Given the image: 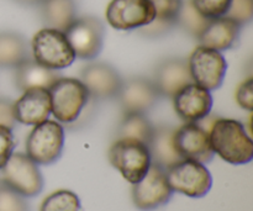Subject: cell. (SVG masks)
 Instances as JSON below:
<instances>
[{
  "label": "cell",
  "instance_id": "obj_32",
  "mask_svg": "<svg viewBox=\"0 0 253 211\" xmlns=\"http://www.w3.org/2000/svg\"><path fill=\"white\" fill-rule=\"evenodd\" d=\"M12 106H14V103L9 99H0V125L1 126L14 128L16 121L12 113Z\"/></svg>",
  "mask_w": 253,
  "mask_h": 211
},
{
  "label": "cell",
  "instance_id": "obj_14",
  "mask_svg": "<svg viewBox=\"0 0 253 211\" xmlns=\"http://www.w3.org/2000/svg\"><path fill=\"white\" fill-rule=\"evenodd\" d=\"M119 103L125 113L146 114L160 100L153 81L142 77H135L123 82L118 96Z\"/></svg>",
  "mask_w": 253,
  "mask_h": 211
},
{
  "label": "cell",
  "instance_id": "obj_16",
  "mask_svg": "<svg viewBox=\"0 0 253 211\" xmlns=\"http://www.w3.org/2000/svg\"><path fill=\"white\" fill-rule=\"evenodd\" d=\"M15 121L24 125H39L51 115V98L47 89L25 90L12 106Z\"/></svg>",
  "mask_w": 253,
  "mask_h": 211
},
{
  "label": "cell",
  "instance_id": "obj_2",
  "mask_svg": "<svg viewBox=\"0 0 253 211\" xmlns=\"http://www.w3.org/2000/svg\"><path fill=\"white\" fill-rule=\"evenodd\" d=\"M109 161L131 184L140 182L152 163L147 145L132 138H118L109 150Z\"/></svg>",
  "mask_w": 253,
  "mask_h": 211
},
{
  "label": "cell",
  "instance_id": "obj_25",
  "mask_svg": "<svg viewBox=\"0 0 253 211\" xmlns=\"http://www.w3.org/2000/svg\"><path fill=\"white\" fill-rule=\"evenodd\" d=\"M209 21L210 20L197 11L190 0H183L177 16V26H180L187 34L198 39Z\"/></svg>",
  "mask_w": 253,
  "mask_h": 211
},
{
  "label": "cell",
  "instance_id": "obj_30",
  "mask_svg": "<svg viewBox=\"0 0 253 211\" xmlns=\"http://www.w3.org/2000/svg\"><path fill=\"white\" fill-rule=\"evenodd\" d=\"M15 138L12 128L0 125V169L6 165L9 158L14 153Z\"/></svg>",
  "mask_w": 253,
  "mask_h": 211
},
{
  "label": "cell",
  "instance_id": "obj_24",
  "mask_svg": "<svg viewBox=\"0 0 253 211\" xmlns=\"http://www.w3.org/2000/svg\"><path fill=\"white\" fill-rule=\"evenodd\" d=\"M155 126L145 114L125 113L118 130V138H132L148 145Z\"/></svg>",
  "mask_w": 253,
  "mask_h": 211
},
{
  "label": "cell",
  "instance_id": "obj_15",
  "mask_svg": "<svg viewBox=\"0 0 253 211\" xmlns=\"http://www.w3.org/2000/svg\"><path fill=\"white\" fill-rule=\"evenodd\" d=\"M173 106L182 120L199 123L211 111V93L198 84L190 83L173 96Z\"/></svg>",
  "mask_w": 253,
  "mask_h": 211
},
{
  "label": "cell",
  "instance_id": "obj_10",
  "mask_svg": "<svg viewBox=\"0 0 253 211\" xmlns=\"http://www.w3.org/2000/svg\"><path fill=\"white\" fill-rule=\"evenodd\" d=\"M132 185L133 204L142 211L163 207L169 202L173 193L167 182L166 170L155 163H151L145 177Z\"/></svg>",
  "mask_w": 253,
  "mask_h": 211
},
{
  "label": "cell",
  "instance_id": "obj_28",
  "mask_svg": "<svg viewBox=\"0 0 253 211\" xmlns=\"http://www.w3.org/2000/svg\"><path fill=\"white\" fill-rule=\"evenodd\" d=\"M225 16L234 20L241 27L250 24L253 17V0H231Z\"/></svg>",
  "mask_w": 253,
  "mask_h": 211
},
{
  "label": "cell",
  "instance_id": "obj_11",
  "mask_svg": "<svg viewBox=\"0 0 253 211\" xmlns=\"http://www.w3.org/2000/svg\"><path fill=\"white\" fill-rule=\"evenodd\" d=\"M156 17L151 0H111L106 9V21L121 31L141 29Z\"/></svg>",
  "mask_w": 253,
  "mask_h": 211
},
{
  "label": "cell",
  "instance_id": "obj_26",
  "mask_svg": "<svg viewBox=\"0 0 253 211\" xmlns=\"http://www.w3.org/2000/svg\"><path fill=\"white\" fill-rule=\"evenodd\" d=\"M40 211H82L81 200L71 190H57L43 200Z\"/></svg>",
  "mask_w": 253,
  "mask_h": 211
},
{
  "label": "cell",
  "instance_id": "obj_19",
  "mask_svg": "<svg viewBox=\"0 0 253 211\" xmlns=\"http://www.w3.org/2000/svg\"><path fill=\"white\" fill-rule=\"evenodd\" d=\"M174 132L175 128L169 125L156 126L147 145L152 163L165 170L183 160L174 146Z\"/></svg>",
  "mask_w": 253,
  "mask_h": 211
},
{
  "label": "cell",
  "instance_id": "obj_23",
  "mask_svg": "<svg viewBox=\"0 0 253 211\" xmlns=\"http://www.w3.org/2000/svg\"><path fill=\"white\" fill-rule=\"evenodd\" d=\"M29 58V47L16 32H0V68L17 67Z\"/></svg>",
  "mask_w": 253,
  "mask_h": 211
},
{
  "label": "cell",
  "instance_id": "obj_3",
  "mask_svg": "<svg viewBox=\"0 0 253 211\" xmlns=\"http://www.w3.org/2000/svg\"><path fill=\"white\" fill-rule=\"evenodd\" d=\"M51 114L57 121L72 124L79 118L86 105L89 93L81 79L59 78L48 89Z\"/></svg>",
  "mask_w": 253,
  "mask_h": 211
},
{
  "label": "cell",
  "instance_id": "obj_20",
  "mask_svg": "<svg viewBox=\"0 0 253 211\" xmlns=\"http://www.w3.org/2000/svg\"><path fill=\"white\" fill-rule=\"evenodd\" d=\"M15 68H16L15 83L21 91L34 88H42L48 90L49 86L61 78L58 71L46 68L37 63L35 59H25Z\"/></svg>",
  "mask_w": 253,
  "mask_h": 211
},
{
  "label": "cell",
  "instance_id": "obj_21",
  "mask_svg": "<svg viewBox=\"0 0 253 211\" xmlns=\"http://www.w3.org/2000/svg\"><path fill=\"white\" fill-rule=\"evenodd\" d=\"M155 6L156 17L152 22L141 27L140 34L150 39H157L169 34L177 27V16L183 0H151Z\"/></svg>",
  "mask_w": 253,
  "mask_h": 211
},
{
  "label": "cell",
  "instance_id": "obj_17",
  "mask_svg": "<svg viewBox=\"0 0 253 211\" xmlns=\"http://www.w3.org/2000/svg\"><path fill=\"white\" fill-rule=\"evenodd\" d=\"M153 83L161 96L173 98L180 89L194 83L190 76L188 61L183 58H169L161 62L155 69Z\"/></svg>",
  "mask_w": 253,
  "mask_h": 211
},
{
  "label": "cell",
  "instance_id": "obj_13",
  "mask_svg": "<svg viewBox=\"0 0 253 211\" xmlns=\"http://www.w3.org/2000/svg\"><path fill=\"white\" fill-rule=\"evenodd\" d=\"M81 81L85 85L89 96L98 100L116 98L124 82L115 68L101 62L85 66L82 71Z\"/></svg>",
  "mask_w": 253,
  "mask_h": 211
},
{
  "label": "cell",
  "instance_id": "obj_18",
  "mask_svg": "<svg viewBox=\"0 0 253 211\" xmlns=\"http://www.w3.org/2000/svg\"><path fill=\"white\" fill-rule=\"evenodd\" d=\"M241 34V26L226 16L210 20L198 40L200 46L215 51H226L237 43Z\"/></svg>",
  "mask_w": 253,
  "mask_h": 211
},
{
  "label": "cell",
  "instance_id": "obj_4",
  "mask_svg": "<svg viewBox=\"0 0 253 211\" xmlns=\"http://www.w3.org/2000/svg\"><path fill=\"white\" fill-rule=\"evenodd\" d=\"M31 47L35 61L54 71L67 68L76 59V54L66 35L59 30L49 27L40 30L32 39Z\"/></svg>",
  "mask_w": 253,
  "mask_h": 211
},
{
  "label": "cell",
  "instance_id": "obj_27",
  "mask_svg": "<svg viewBox=\"0 0 253 211\" xmlns=\"http://www.w3.org/2000/svg\"><path fill=\"white\" fill-rule=\"evenodd\" d=\"M199 14L208 20L219 19L226 15L231 0H190Z\"/></svg>",
  "mask_w": 253,
  "mask_h": 211
},
{
  "label": "cell",
  "instance_id": "obj_6",
  "mask_svg": "<svg viewBox=\"0 0 253 211\" xmlns=\"http://www.w3.org/2000/svg\"><path fill=\"white\" fill-rule=\"evenodd\" d=\"M64 146V128L54 120L35 125L26 140V155L36 165H52L62 155Z\"/></svg>",
  "mask_w": 253,
  "mask_h": 211
},
{
  "label": "cell",
  "instance_id": "obj_9",
  "mask_svg": "<svg viewBox=\"0 0 253 211\" xmlns=\"http://www.w3.org/2000/svg\"><path fill=\"white\" fill-rule=\"evenodd\" d=\"M76 57L93 59L103 49L105 27L95 16L77 17L64 31Z\"/></svg>",
  "mask_w": 253,
  "mask_h": 211
},
{
  "label": "cell",
  "instance_id": "obj_5",
  "mask_svg": "<svg viewBox=\"0 0 253 211\" xmlns=\"http://www.w3.org/2000/svg\"><path fill=\"white\" fill-rule=\"evenodd\" d=\"M166 177L172 192L189 198H203L209 193L212 178L203 163L183 158L166 169Z\"/></svg>",
  "mask_w": 253,
  "mask_h": 211
},
{
  "label": "cell",
  "instance_id": "obj_8",
  "mask_svg": "<svg viewBox=\"0 0 253 211\" xmlns=\"http://www.w3.org/2000/svg\"><path fill=\"white\" fill-rule=\"evenodd\" d=\"M188 66L193 82L209 91L216 90L224 83L227 62L221 52L198 46L190 54Z\"/></svg>",
  "mask_w": 253,
  "mask_h": 211
},
{
  "label": "cell",
  "instance_id": "obj_31",
  "mask_svg": "<svg viewBox=\"0 0 253 211\" xmlns=\"http://www.w3.org/2000/svg\"><path fill=\"white\" fill-rule=\"evenodd\" d=\"M236 101L242 109L252 111L253 109V79L249 78L241 83L236 91Z\"/></svg>",
  "mask_w": 253,
  "mask_h": 211
},
{
  "label": "cell",
  "instance_id": "obj_1",
  "mask_svg": "<svg viewBox=\"0 0 253 211\" xmlns=\"http://www.w3.org/2000/svg\"><path fill=\"white\" fill-rule=\"evenodd\" d=\"M214 153L231 165H246L253 158V142L246 128L234 119H216L209 130Z\"/></svg>",
  "mask_w": 253,
  "mask_h": 211
},
{
  "label": "cell",
  "instance_id": "obj_33",
  "mask_svg": "<svg viewBox=\"0 0 253 211\" xmlns=\"http://www.w3.org/2000/svg\"><path fill=\"white\" fill-rule=\"evenodd\" d=\"M15 1L22 5H40L42 0H15Z\"/></svg>",
  "mask_w": 253,
  "mask_h": 211
},
{
  "label": "cell",
  "instance_id": "obj_22",
  "mask_svg": "<svg viewBox=\"0 0 253 211\" xmlns=\"http://www.w3.org/2000/svg\"><path fill=\"white\" fill-rule=\"evenodd\" d=\"M41 16L46 27L66 31L77 19L74 0H42Z\"/></svg>",
  "mask_w": 253,
  "mask_h": 211
},
{
  "label": "cell",
  "instance_id": "obj_7",
  "mask_svg": "<svg viewBox=\"0 0 253 211\" xmlns=\"http://www.w3.org/2000/svg\"><path fill=\"white\" fill-rule=\"evenodd\" d=\"M0 170L2 184L24 198L36 197L43 188L39 166L26 153H12Z\"/></svg>",
  "mask_w": 253,
  "mask_h": 211
},
{
  "label": "cell",
  "instance_id": "obj_29",
  "mask_svg": "<svg viewBox=\"0 0 253 211\" xmlns=\"http://www.w3.org/2000/svg\"><path fill=\"white\" fill-rule=\"evenodd\" d=\"M0 211H29L24 197L5 184L0 185Z\"/></svg>",
  "mask_w": 253,
  "mask_h": 211
},
{
  "label": "cell",
  "instance_id": "obj_12",
  "mask_svg": "<svg viewBox=\"0 0 253 211\" xmlns=\"http://www.w3.org/2000/svg\"><path fill=\"white\" fill-rule=\"evenodd\" d=\"M174 146L182 158L209 163L214 158V151L210 145L209 131L198 123H187L174 132Z\"/></svg>",
  "mask_w": 253,
  "mask_h": 211
}]
</instances>
